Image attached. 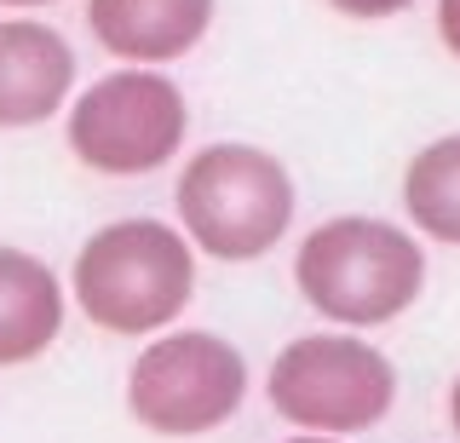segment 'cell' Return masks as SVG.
I'll return each mask as SVG.
<instances>
[{"instance_id": "6da1fadb", "label": "cell", "mask_w": 460, "mask_h": 443, "mask_svg": "<svg viewBox=\"0 0 460 443\" xmlns=\"http://www.w3.org/2000/svg\"><path fill=\"white\" fill-rule=\"evenodd\" d=\"M69 299L93 328L150 340L172 328L196 299V242L167 219H110L75 248Z\"/></svg>"}, {"instance_id": "7a4b0ae2", "label": "cell", "mask_w": 460, "mask_h": 443, "mask_svg": "<svg viewBox=\"0 0 460 443\" xmlns=\"http://www.w3.org/2000/svg\"><path fill=\"white\" fill-rule=\"evenodd\" d=\"M294 288L328 328H385L426 294V236L380 213H334L299 236Z\"/></svg>"}, {"instance_id": "3957f363", "label": "cell", "mask_w": 460, "mask_h": 443, "mask_svg": "<svg viewBox=\"0 0 460 443\" xmlns=\"http://www.w3.org/2000/svg\"><path fill=\"white\" fill-rule=\"evenodd\" d=\"M179 231L196 242V253L219 265H253L294 231L299 190L294 173L265 145H201L172 184Z\"/></svg>"}, {"instance_id": "277c9868", "label": "cell", "mask_w": 460, "mask_h": 443, "mask_svg": "<svg viewBox=\"0 0 460 443\" xmlns=\"http://www.w3.org/2000/svg\"><path fill=\"white\" fill-rule=\"evenodd\" d=\"M265 397L294 432L363 438L397 409V363L357 328H316L270 357Z\"/></svg>"}, {"instance_id": "5b68a950", "label": "cell", "mask_w": 460, "mask_h": 443, "mask_svg": "<svg viewBox=\"0 0 460 443\" xmlns=\"http://www.w3.org/2000/svg\"><path fill=\"white\" fill-rule=\"evenodd\" d=\"M190 138V104L167 69L121 64L81 87L64 110V145L98 179H144L179 162Z\"/></svg>"}, {"instance_id": "8992f818", "label": "cell", "mask_w": 460, "mask_h": 443, "mask_svg": "<svg viewBox=\"0 0 460 443\" xmlns=\"http://www.w3.org/2000/svg\"><path fill=\"white\" fill-rule=\"evenodd\" d=\"M121 403L155 438H208L248 403V357L213 328H162L127 363Z\"/></svg>"}, {"instance_id": "52a82bcc", "label": "cell", "mask_w": 460, "mask_h": 443, "mask_svg": "<svg viewBox=\"0 0 460 443\" xmlns=\"http://www.w3.org/2000/svg\"><path fill=\"white\" fill-rule=\"evenodd\" d=\"M75 47L40 18H0V133H29L75 98Z\"/></svg>"}, {"instance_id": "ba28073f", "label": "cell", "mask_w": 460, "mask_h": 443, "mask_svg": "<svg viewBox=\"0 0 460 443\" xmlns=\"http://www.w3.org/2000/svg\"><path fill=\"white\" fill-rule=\"evenodd\" d=\"M86 30L115 64L167 69L208 40L213 0H86Z\"/></svg>"}, {"instance_id": "9c48e42d", "label": "cell", "mask_w": 460, "mask_h": 443, "mask_svg": "<svg viewBox=\"0 0 460 443\" xmlns=\"http://www.w3.org/2000/svg\"><path fill=\"white\" fill-rule=\"evenodd\" d=\"M69 317V282L29 248L0 242V368L47 357Z\"/></svg>"}, {"instance_id": "30bf717a", "label": "cell", "mask_w": 460, "mask_h": 443, "mask_svg": "<svg viewBox=\"0 0 460 443\" xmlns=\"http://www.w3.org/2000/svg\"><path fill=\"white\" fill-rule=\"evenodd\" d=\"M402 213L409 231L443 248H460V133L420 145L402 167Z\"/></svg>"}, {"instance_id": "8fae6325", "label": "cell", "mask_w": 460, "mask_h": 443, "mask_svg": "<svg viewBox=\"0 0 460 443\" xmlns=\"http://www.w3.org/2000/svg\"><path fill=\"white\" fill-rule=\"evenodd\" d=\"M323 6L351 18V23H385V18H402L414 0H323Z\"/></svg>"}, {"instance_id": "7c38bea8", "label": "cell", "mask_w": 460, "mask_h": 443, "mask_svg": "<svg viewBox=\"0 0 460 443\" xmlns=\"http://www.w3.org/2000/svg\"><path fill=\"white\" fill-rule=\"evenodd\" d=\"M438 40L460 58V0H438Z\"/></svg>"}, {"instance_id": "4fadbf2b", "label": "cell", "mask_w": 460, "mask_h": 443, "mask_svg": "<svg viewBox=\"0 0 460 443\" xmlns=\"http://www.w3.org/2000/svg\"><path fill=\"white\" fill-rule=\"evenodd\" d=\"M449 426H455V438H460V375L449 380Z\"/></svg>"}, {"instance_id": "5bb4252c", "label": "cell", "mask_w": 460, "mask_h": 443, "mask_svg": "<svg viewBox=\"0 0 460 443\" xmlns=\"http://www.w3.org/2000/svg\"><path fill=\"white\" fill-rule=\"evenodd\" d=\"M282 443H351V438H323V432H294V438H282Z\"/></svg>"}, {"instance_id": "9a60e30c", "label": "cell", "mask_w": 460, "mask_h": 443, "mask_svg": "<svg viewBox=\"0 0 460 443\" xmlns=\"http://www.w3.org/2000/svg\"><path fill=\"white\" fill-rule=\"evenodd\" d=\"M0 6H58V0H0Z\"/></svg>"}]
</instances>
